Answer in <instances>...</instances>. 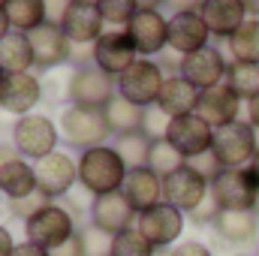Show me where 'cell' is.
I'll use <instances>...</instances> for the list:
<instances>
[{
  "instance_id": "6da1fadb",
  "label": "cell",
  "mask_w": 259,
  "mask_h": 256,
  "mask_svg": "<svg viewBox=\"0 0 259 256\" xmlns=\"http://www.w3.org/2000/svg\"><path fill=\"white\" fill-rule=\"evenodd\" d=\"M127 172H130L127 163L109 145L81 151V157H78V184L88 193H94V196H106V193L121 190Z\"/></svg>"
},
{
  "instance_id": "7a4b0ae2",
  "label": "cell",
  "mask_w": 259,
  "mask_h": 256,
  "mask_svg": "<svg viewBox=\"0 0 259 256\" xmlns=\"http://www.w3.org/2000/svg\"><path fill=\"white\" fill-rule=\"evenodd\" d=\"M211 196L220 205V211H256L259 181L250 166L241 169H223L211 181Z\"/></svg>"
},
{
  "instance_id": "3957f363",
  "label": "cell",
  "mask_w": 259,
  "mask_h": 256,
  "mask_svg": "<svg viewBox=\"0 0 259 256\" xmlns=\"http://www.w3.org/2000/svg\"><path fill=\"white\" fill-rule=\"evenodd\" d=\"M259 142H256V130L250 127L247 121H235L226 127L214 130V145L211 154L217 157V163L223 169H241L250 166V160L256 157Z\"/></svg>"
},
{
  "instance_id": "277c9868",
  "label": "cell",
  "mask_w": 259,
  "mask_h": 256,
  "mask_svg": "<svg viewBox=\"0 0 259 256\" xmlns=\"http://www.w3.org/2000/svg\"><path fill=\"white\" fill-rule=\"evenodd\" d=\"M112 130L106 124L103 109H88V106H69L61 115V136L66 145L78 148V151H91L100 148L106 142Z\"/></svg>"
},
{
  "instance_id": "5b68a950",
  "label": "cell",
  "mask_w": 259,
  "mask_h": 256,
  "mask_svg": "<svg viewBox=\"0 0 259 256\" xmlns=\"http://www.w3.org/2000/svg\"><path fill=\"white\" fill-rule=\"evenodd\" d=\"M166 78H169V75L160 69L157 61L139 58V61L118 78V94L127 97L130 103L142 106V109H151V106H157V97H160Z\"/></svg>"
},
{
  "instance_id": "8992f818",
  "label": "cell",
  "mask_w": 259,
  "mask_h": 256,
  "mask_svg": "<svg viewBox=\"0 0 259 256\" xmlns=\"http://www.w3.org/2000/svg\"><path fill=\"white\" fill-rule=\"evenodd\" d=\"M78 229H75V217L66 211L61 202H52L46 211H39L36 217H30L24 223V235L30 244L42 247V250H55L61 247L66 238H72Z\"/></svg>"
},
{
  "instance_id": "52a82bcc",
  "label": "cell",
  "mask_w": 259,
  "mask_h": 256,
  "mask_svg": "<svg viewBox=\"0 0 259 256\" xmlns=\"http://www.w3.org/2000/svg\"><path fill=\"white\" fill-rule=\"evenodd\" d=\"M12 145L21 157H30L36 163L58 151V127L46 115H24L12 127Z\"/></svg>"
},
{
  "instance_id": "ba28073f",
  "label": "cell",
  "mask_w": 259,
  "mask_h": 256,
  "mask_svg": "<svg viewBox=\"0 0 259 256\" xmlns=\"http://www.w3.org/2000/svg\"><path fill=\"white\" fill-rule=\"evenodd\" d=\"M124 30L130 33L139 58H157L163 49H169V18L160 12V9H139Z\"/></svg>"
},
{
  "instance_id": "9c48e42d",
  "label": "cell",
  "mask_w": 259,
  "mask_h": 256,
  "mask_svg": "<svg viewBox=\"0 0 259 256\" xmlns=\"http://www.w3.org/2000/svg\"><path fill=\"white\" fill-rule=\"evenodd\" d=\"M208 193H211V181L205 175H199L190 163L181 166L178 172H172L169 178H163V202L184 214L196 211L208 199Z\"/></svg>"
},
{
  "instance_id": "30bf717a",
  "label": "cell",
  "mask_w": 259,
  "mask_h": 256,
  "mask_svg": "<svg viewBox=\"0 0 259 256\" xmlns=\"http://www.w3.org/2000/svg\"><path fill=\"white\" fill-rule=\"evenodd\" d=\"M115 97V78L103 72L97 64L75 66L69 78V100L72 106H88V109H106V103Z\"/></svg>"
},
{
  "instance_id": "8fae6325",
  "label": "cell",
  "mask_w": 259,
  "mask_h": 256,
  "mask_svg": "<svg viewBox=\"0 0 259 256\" xmlns=\"http://www.w3.org/2000/svg\"><path fill=\"white\" fill-rule=\"evenodd\" d=\"M136 229H139L157 250H169V247L181 238V232H184V211H178V208L160 202L157 208H151V211H145V214L136 217Z\"/></svg>"
},
{
  "instance_id": "7c38bea8",
  "label": "cell",
  "mask_w": 259,
  "mask_h": 256,
  "mask_svg": "<svg viewBox=\"0 0 259 256\" xmlns=\"http://www.w3.org/2000/svg\"><path fill=\"white\" fill-rule=\"evenodd\" d=\"M36 172V187L42 193H49L52 199H64L69 187L78 181V160H72L64 151H55L42 160L33 163Z\"/></svg>"
},
{
  "instance_id": "4fadbf2b",
  "label": "cell",
  "mask_w": 259,
  "mask_h": 256,
  "mask_svg": "<svg viewBox=\"0 0 259 256\" xmlns=\"http://www.w3.org/2000/svg\"><path fill=\"white\" fill-rule=\"evenodd\" d=\"M139 61V52L133 46L127 30H106L97 42H94V64L103 72H109L112 78L124 75L130 66Z\"/></svg>"
},
{
  "instance_id": "5bb4252c",
  "label": "cell",
  "mask_w": 259,
  "mask_h": 256,
  "mask_svg": "<svg viewBox=\"0 0 259 256\" xmlns=\"http://www.w3.org/2000/svg\"><path fill=\"white\" fill-rule=\"evenodd\" d=\"M166 139L181 151V157L190 163L196 157L208 154L211 145H214V130L208 127L199 115H184V118H172L169 130H166Z\"/></svg>"
},
{
  "instance_id": "9a60e30c",
  "label": "cell",
  "mask_w": 259,
  "mask_h": 256,
  "mask_svg": "<svg viewBox=\"0 0 259 256\" xmlns=\"http://www.w3.org/2000/svg\"><path fill=\"white\" fill-rule=\"evenodd\" d=\"M27 39L33 49V66H39V69H52V66L66 64L72 58V42L64 33V27L55 21L39 24L36 30L27 33Z\"/></svg>"
},
{
  "instance_id": "2e32d148",
  "label": "cell",
  "mask_w": 259,
  "mask_h": 256,
  "mask_svg": "<svg viewBox=\"0 0 259 256\" xmlns=\"http://www.w3.org/2000/svg\"><path fill=\"white\" fill-rule=\"evenodd\" d=\"M226 66L229 64H226V58H223L220 49L205 46V49H199V52L184 58L181 75L202 94V91H211V88H217V84L226 81Z\"/></svg>"
},
{
  "instance_id": "e0dca14e",
  "label": "cell",
  "mask_w": 259,
  "mask_h": 256,
  "mask_svg": "<svg viewBox=\"0 0 259 256\" xmlns=\"http://www.w3.org/2000/svg\"><path fill=\"white\" fill-rule=\"evenodd\" d=\"M238 112H241V100L229 91V84H217L211 91H202L199 94V106H196V115L208 124L211 130H220L226 124H235L238 121Z\"/></svg>"
},
{
  "instance_id": "ac0fdd59",
  "label": "cell",
  "mask_w": 259,
  "mask_h": 256,
  "mask_svg": "<svg viewBox=\"0 0 259 256\" xmlns=\"http://www.w3.org/2000/svg\"><path fill=\"white\" fill-rule=\"evenodd\" d=\"M133 205L127 202V196L121 190L115 193H106V196H94V205H91V223L100 226L103 232L109 235H118L133 226Z\"/></svg>"
},
{
  "instance_id": "d6986e66",
  "label": "cell",
  "mask_w": 259,
  "mask_h": 256,
  "mask_svg": "<svg viewBox=\"0 0 259 256\" xmlns=\"http://www.w3.org/2000/svg\"><path fill=\"white\" fill-rule=\"evenodd\" d=\"M42 100V84L36 75L30 72H18V75H6L3 88H0V109L9 115H30V109Z\"/></svg>"
},
{
  "instance_id": "ffe728a7",
  "label": "cell",
  "mask_w": 259,
  "mask_h": 256,
  "mask_svg": "<svg viewBox=\"0 0 259 256\" xmlns=\"http://www.w3.org/2000/svg\"><path fill=\"white\" fill-rule=\"evenodd\" d=\"M208 36H211V30H208V24L202 21L199 12H178V15L169 18V49L178 52L181 58L205 49Z\"/></svg>"
},
{
  "instance_id": "44dd1931",
  "label": "cell",
  "mask_w": 259,
  "mask_h": 256,
  "mask_svg": "<svg viewBox=\"0 0 259 256\" xmlns=\"http://www.w3.org/2000/svg\"><path fill=\"white\" fill-rule=\"evenodd\" d=\"M61 27H64V33L69 36L72 46H88V42H97L106 33V18H103V12L97 6L69 3Z\"/></svg>"
},
{
  "instance_id": "7402d4cb",
  "label": "cell",
  "mask_w": 259,
  "mask_h": 256,
  "mask_svg": "<svg viewBox=\"0 0 259 256\" xmlns=\"http://www.w3.org/2000/svg\"><path fill=\"white\" fill-rule=\"evenodd\" d=\"M121 193L127 196V202L133 205L136 214H145V211H151V208H157V205L163 202V178L154 175L148 166L130 169L127 178H124Z\"/></svg>"
},
{
  "instance_id": "603a6c76",
  "label": "cell",
  "mask_w": 259,
  "mask_h": 256,
  "mask_svg": "<svg viewBox=\"0 0 259 256\" xmlns=\"http://www.w3.org/2000/svg\"><path fill=\"white\" fill-rule=\"evenodd\" d=\"M199 15H202V21L208 24L211 36H220V39H229V36L250 18L241 0H205Z\"/></svg>"
},
{
  "instance_id": "cb8c5ba5",
  "label": "cell",
  "mask_w": 259,
  "mask_h": 256,
  "mask_svg": "<svg viewBox=\"0 0 259 256\" xmlns=\"http://www.w3.org/2000/svg\"><path fill=\"white\" fill-rule=\"evenodd\" d=\"M36 190V172L12 151L0 148V193L6 199H21Z\"/></svg>"
},
{
  "instance_id": "d4e9b609",
  "label": "cell",
  "mask_w": 259,
  "mask_h": 256,
  "mask_svg": "<svg viewBox=\"0 0 259 256\" xmlns=\"http://www.w3.org/2000/svg\"><path fill=\"white\" fill-rule=\"evenodd\" d=\"M199 106V91L184 78V75H169L160 97H157V109L172 121V118H184L193 115Z\"/></svg>"
},
{
  "instance_id": "484cf974",
  "label": "cell",
  "mask_w": 259,
  "mask_h": 256,
  "mask_svg": "<svg viewBox=\"0 0 259 256\" xmlns=\"http://www.w3.org/2000/svg\"><path fill=\"white\" fill-rule=\"evenodd\" d=\"M259 217L256 211H220L214 220V232L226 244H247L256 238Z\"/></svg>"
},
{
  "instance_id": "4316f807",
  "label": "cell",
  "mask_w": 259,
  "mask_h": 256,
  "mask_svg": "<svg viewBox=\"0 0 259 256\" xmlns=\"http://www.w3.org/2000/svg\"><path fill=\"white\" fill-rule=\"evenodd\" d=\"M103 115H106V124H109V130H112L115 136L142 130V124H145V109L136 106V103H130L127 97H121V94H115V97L106 103Z\"/></svg>"
},
{
  "instance_id": "83f0119b",
  "label": "cell",
  "mask_w": 259,
  "mask_h": 256,
  "mask_svg": "<svg viewBox=\"0 0 259 256\" xmlns=\"http://www.w3.org/2000/svg\"><path fill=\"white\" fill-rule=\"evenodd\" d=\"M0 66H3L6 75L27 72V69L33 66V49H30L27 33L12 30L6 39H0Z\"/></svg>"
},
{
  "instance_id": "f1b7e54d",
  "label": "cell",
  "mask_w": 259,
  "mask_h": 256,
  "mask_svg": "<svg viewBox=\"0 0 259 256\" xmlns=\"http://www.w3.org/2000/svg\"><path fill=\"white\" fill-rule=\"evenodd\" d=\"M3 12L9 18L12 30H18V33H30V30H36L39 24L49 21L46 0H6Z\"/></svg>"
},
{
  "instance_id": "f546056e",
  "label": "cell",
  "mask_w": 259,
  "mask_h": 256,
  "mask_svg": "<svg viewBox=\"0 0 259 256\" xmlns=\"http://www.w3.org/2000/svg\"><path fill=\"white\" fill-rule=\"evenodd\" d=\"M226 84H229V91L238 100H244V103L256 100L259 97V64L229 61V66H226Z\"/></svg>"
},
{
  "instance_id": "4dcf8cb0",
  "label": "cell",
  "mask_w": 259,
  "mask_h": 256,
  "mask_svg": "<svg viewBox=\"0 0 259 256\" xmlns=\"http://www.w3.org/2000/svg\"><path fill=\"white\" fill-rule=\"evenodd\" d=\"M226 49H229L232 61L259 64V18H247V21L226 39Z\"/></svg>"
},
{
  "instance_id": "1f68e13d",
  "label": "cell",
  "mask_w": 259,
  "mask_h": 256,
  "mask_svg": "<svg viewBox=\"0 0 259 256\" xmlns=\"http://www.w3.org/2000/svg\"><path fill=\"white\" fill-rule=\"evenodd\" d=\"M151 145H154V139H151L145 130H133V133L118 136L112 148L121 154V160L127 163V169H142V166H148Z\"/></svg>"
},
{
  "instance_id": "d6a6232c",
  "label": "cell",
  "mask_w": 259,
  "mask_h": 256,
  "mask_svg": "<svg viewBox=\"0 0 259 256\" xmlns=\"http://www.w3.org/2000/svg\"><path fill=\"white\" fill-rule=\"evenodd\" d=\"M181 166H187V160L181 157V151L163 136V139H154L151 145V154H148V169L160 178H169L172 172H178Z\"/></svg>"
},
{
  "instance_id": "836d02e7",
  "label": "cell",
  "mask_w": 259,
  "mask_h": 256,
  "mask_svg": "<svg viewBox=\"0 0 259 256\" xmlns=\"http://www.w3.org/2000/svg\"><path fill=\"white\" fill-rule=\"evenodd\" d=\"M154 253H157V247H154L136 226L118 232L115 241H112V256H154Z\"/></svg>"
},
{
  "instance_id": "e575fe53",
  "label": "cell",
  "mask_w": 259,
  "mask_h": 256,
  "mask_svg": "<svg viewBox=\"0 0 259 256\" xmlns=\"http://www.w3.org/2000/svg\"><path fill=\"white\" fill-rule=\"evenodd\" d=\"M6 202H9V214L27 223L30 217H36L39 211H46L55 199H52L49 193H42L39 187H36L33 193H27V196H21V199H6Z\"/></svg>"
},
{
  "instance_id": "d590c367",
  "label": "cell",
  "mask_w": 259,
  "mask_h": 256,
  "mask_svg": "<svg viewBox=\"0 0 259 256\" xmlns=\"http://www.w3.org/2000/svg\"><path fill=\"white\" fill-rule=\"evenodd\" d=\"M78 235H81V241H84V256H112V241H115V235L103 232V229L94 226V223L81 226Z\"/></svg>"
},
{
  "instance_id": "8d00e7d4",
  "label": "cell",
  "mask_w": 259,
  "mask_h": 256,
  "mask_svg": "<svg viewBox=\"0 0 259 256\" xmlns=\"http://www.w3.org/2000/svg\"><path fill=\"white\" fill-rule=\"evenodd\" d=\"M97 9L103 12L106 21H112V24H127L130 18L139 12V3H136V0H100Z\"/></svg>"
},
{
  "instance_id": "74e56055",
  "label": "cell",
  "mask_w": 259,
  "mask_h": 256,
  "mask_svg": "<svg viewBox=\"0 0 259 256\" xmlns=\"http://www.w3.org/2000/svg\"><path fill=\"white\" fill-rule=\"evenodd\" d=\"M142 130L151 136V139H163L166 136V130H169V118L154 106V109H145V124H142Z\"/></svg>"
},
{
  "instance_id": "f35d334b",
  "label": "cell",
  "mask_w": 259,
  "mask_h": 256,
  "mask_svg": "<svg viewBox=\"0 0 259 256\" xmlns=\"http://www.w3.org/2000/svg\"><path fill=\"white\" fill-rule=\"evenodd\" d=\"M217 214H220V205H217V202H214V196L208 193V199H205V202H202V205H199L196 211H190L187 217L193 220L196 226H202V223H211V226H214V220H217Z\"/></svg>"
},
{
  "instance_id": "ab89813d",
  "label": "cell",
  "mask_w": 259,
  "mask_h": 256,
  "mask_svg": "<svg viewBox=\"0 0 259 256\" xmlns=\"http://www.w3.org/2000/svg\"><path fill=\"white\" fill-rule=\"evenodd\" d=\"M163 72H172V75H181V64H184V58L178 55V52H172V49H163L157 58H154Z\"/></svg>"
},
{
  "instance_id": "60d3db41",
  "label": "cell",
  "mask_w": 259,
  "mask_h": 256,
  "mask_svg": "<svg viewBox=\"0 0 259 256\" xmlns=\"http://www.w3.org/2000/svg\"><path fill=\"white\" fill-rule=\"evenodd\" d=\"M49 256H84V241H81V235L75 232L72 238H66L61 247L49 250Z\"/></svg>"
},
{
  "instance_id": "b9f144b4",
  "label": "cell",
  "mask_w": 259,
  "mask_h": 256,
  "mask_svg": "<svg viewBox=\"0 0 259 256\" xmlns=\"http://www.w3.org/2000/svg\"><path fill=\"white\" fill-rule=\"evenodd\" d=\"M172 256H214L202 241H181L172 247Z\"/></svg>"
},
{
  "instance_id": "7bdbcfd3",
  "label": "cell",
  "mask_w": 259,
  "mask_h": 256,
  "mask_svg": "<svg viewBox=\"0 0 259 256\" xmlns=\"http://www.w3.org/2000/svg\"><path fill=\"white\" fill-rule=\"evenodd\" d=\"M202 3L205 0H166L172 15H178V12H202Z\"/></svg>"
},
{
  "instance_id": "ee69618b",
  "label": "cell",
  "mask_w": 259,
  "mask_h": 256,
  "mask_svg": "<svg viewBox=\"0 0 259 256\" xmlns=\"http://www.w3.org/2000/svg\"><path fill=\"white\" fill-rule=\"evenodd\" d=\"M12 256H49V250H42V247H36L30 241H21V244H15Z\"/></svg>"
},
{
  "instance_id": "f6af8a7d",
  "label": "cell",
  "mask_w": 259,
  "mask_h": 256,
  "mask_svg": "<svg viewBox=\"0 0 259 256\" xmlns=\"http://www.w3.org/2000/svg\"><path fill=\"white\" fill-rule=\"evenodd\" d=\"M15 250V241H12V232L6 226H0V256H12Z\"/></svg>"
},
{
  "instance_id": "bcb514c9",
  "label": "cell",
  "mask_w": 259,
  "mask_h": 256,
  "mask_svg": "<svg viewBox=\"0 0 259 256\" xmlns=\"http://www.w3.org/2000/svg\"><path fill=\"white\" fill-rule=\"evenodd\" d=\"M247 124H250L253 130H259V97L247 103Z\"/></svg>"
},
{
  "instance_id": "7dc6e473",
  "label": "cell",
  "mask_w": 259,
  "mask_h": 256,
  "mask_svg": "<svg viewBox=\"0 0 259 256\" xmlns=\"http://www.w3.org/2000/svg\"><path fill=\"white\" fill-rule=\"evenodd\" d=\"M12 24H9V18H6V12H3V6H0V39H6L12 30H9Z\"/></svg>"
},
{
  "instance_id": "c3c4849f",
  "label": "cell",
  "mask_w": 259,
  "mask_h": 256,
  "mask_svg": "<svg viewBox=\"0 0 259 256\" xmlns=\"http://www.w3.org/2000/svg\"><path fill=\"white\" fill-rule=\"evenodd\" d=\"M139 3V9H160V6H166V0H136Z\"/></svg>"
},
{
  "instance_id": "681fc988",
  "label": "cell",
  "mask_w": 259,
  "mask_h": 256,
  "mask_svg": "<svg viewBox=\"0 0 259 256\" xmlns=\"http://www.w3.org/2000/svg\"><path fill=\"white\" fill-rule=\"evenodd\" d=\"M241 3H244V9H247L250 18H259V0H241Z\"/></svg>"
},
{
  "instance_id": "f907efd6",
  "label": "cell",
  "mask_w": 259,
  "mask_h": 256,
  "mask_svg": "<svg viewBox=\"0 0 259 256\" xmlns=\"http://www.w3.org/2000/svg\"><path fill=\"white\" fill-rule=\"evenodd\" d=\"M250 169H253V175H256V181H259V151H256V157L250 160Z\"/></svg>"
},
{
  "instance_id": "816d5d0a",
  "label": "cell",
  "mask_w": 259,
  "mask_h": 256,
  "mask_svg": "<svg viewBox=\"0 0 259 256\" xmlns=\"http://www.w3.org/2000/svg\"><path fill=\"white\" fill-rule=\"evenodd\" d=\"M72 3H84V6H97L100 0H72Z\"/></svg>"
},
{
  "instance_id": "f5cc1de1",
  "label": "cell",
  "mask_w": 259,
  "mask_h": 256,
  "mask_svg": "<svg viewBox=\"0 0 259 256\" xmlns=\"http://www.w3.org/2000/svg\"><path fill=\"white\" fill-rule=\"evenodd\" d=\"M154 256H172V250H157Z\"/></svg>"
},
{
  "instance_id": "db71d44e",
  "label": "cell",
  "mask_w": 259,
  "mask_h": 256,
  "mask_svg": "<svg viewBox=\"0 0 259 256\" xmlns=\"http://www.w3.org/2000/svg\"><path fill=\"white\" fill-rule=\"evenodd\" d=\"M3 81H6V72H3V66H0V88H3Z\"/></svg>"
},
{
  "instance_id": "11a10c76",
  "label": "cell",
  "mask_w": 259,
  "mask_h": 256,
  "mask_svg": "<svg viewBox=\"0 0 259 256\" xmlns=\"http://www.w3.org/2000/svg\"><path fill=\"white\" fill-rule=\"evenodd\" d=\"M256 142H259V130H256Z\"/></svg>"
},
{
  "instance_id": "9f6ffc18",
  "label": "cell",
  "mask_w": 259,
  "mask_h": 256,
  "mask_svg": "<svg viewBox=\"0 0 259 256\" xmlns=\"http://www.w3.org/2000/svg\"><path fill=\"white\" fill-rule=\"evenodd\" d=\"M3 3H6V0H0V6H3Z\"/></svg>"
},
{
  "instance_id": "6f0895ef",
  "label": "cell",
  "mask_w": 259,
  "mask_h": 256,
  "mask_svg": "<svg viewBox=\"0 0 259 256\" xmlns=\"http://www.w3.org/2000/svg\"><path fill=\"white\" fill-rule=\"evenodd\" d=\"M256 256H259V250H256Z\"/></svg>"
}]
</instances>
